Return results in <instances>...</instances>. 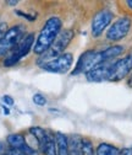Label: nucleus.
I'll return each mask as SVG.
<instances>
[{"instance_id":"1","label":"nucleus","mask_w":132,"mask_h":155,"mask_svg":"<svg viewBox=\"0 0 132 155\" xmlns=\"http://www.w3.org/2000/svg\"><path fill=\"white\" fill-rule=\"evenodd\" d=\"M61 28H63V21L58 16L49 17L45 21L44 26L42 27L38 37H37V41L34 42L33 52L37 55H43L54 43L58 35L61 32Z\"/></svg>"},{"instance_id":"2","label":"nucleus","mask_w":132,"mask_h":155,"mask_svg":"<svg viewBox=\"0 0 132 155\" xmlns=\"http://www.w3.org/2000/svg\"><path fill=\"white\" fill-rule=\"evenodd\" d=\"M72 38H73V31L72 30H70V28L63 30L58 35V37H56L54 43L50 46V48L43 55H41V58L38 59V65H41L43 63H47V62L54 59V58L61 55L64 53V51L66 49V47L72 41Z\"/></svg>"},{"instance_id":"3","label":"nucleus","mask_w":132,"mask_h":155,"mask_svg":"<svg viewBox=\"0 0 132 155\" xmlns=\"http://www.w3.org/2000/svg\"><path fill=\"white\" fill-rule=\"evenodd\" d=\"M25 28L21 25H16L8 30L3 40L0 41V57H4L10 54V52H14L17 48V45H20L23 40Z\"/></svg>"},{"instance_id":"4","label":"nucleus","mask_w":132,"mask_h":155,"mask_svg":"<svg viewBox=\"0 0 132 155\" xmlns=\"http://www.w3.org/2000/svg\"><path fill=\"white\" fill-rule=\"evenodd\" d=\"M29 133L34 137V139L38 143L41 151L44 155H58L55 137H53L49 132H47L41 127H32L29 129Z\"/></svg>"},{"instance_id":"5","label":"nucleus","mask_w":132,"mask_h":155,"mask_svg":"<svg viewBox=\"0 0 132 155\" xmlns=\"http://www.w3.org/2000/svg\"><path fill=\"white\" fill-rule=\"evenodd\" d=\"M34 33H28L23 37L21 43L17 46V48L11 52L5 59H4V67H12L17 64L23 57H26L31 49L34 47Z\"/></svg>"},{"instance_id":"6","label":"nucleus","mask_w":132,"mask_h":155,"mask_svg":"<svg viewBox=\"0 0 132 155\" xmlns=\"http://www.w3.org/2000/svg\"><path fill=\"white\" fill-rule=\"evenodd\" d=\"M99 64H103L100 52L86 51L78 58L77 64H76V67H75V69L72 70L71 75H77V74H82V73L87 74L88 71H91L93 68H96Z\"/></svg>"},{"instance_id":"7","label":"nucleus","mask_w":132,"mask_h":155,"mask_svg":"<svg viewBox=\"0 0 132 155\" xmlns=\"http://www.w3.org/2000/svg\"><path fill=\"white\" fill-rule=\"evenodd\" d=\"M73 64V55L72 53H63L61 55L54 58V59L41 64L39 67L43 70L56 73V74H65L67 73Z\"/></svg>"},{"instance_id":"8","label":"nucleus","mask_w":132,"mask_h":155,"mask_svg":"<svg viewBox=\"0 0 132 155\" xmlns=\"http://www.w3.org/2000/svg\"><path fill=\"white\" fill-rule=\"evenodd\" d=\"M132 71V53L116 61L115 63H111L109 70V81H120Z\"/></svg>"},{"instance_id":"9","label":"nucleus","mask_w":132,"mask_h":155,"mask_svg":"<svg viewBox=\"0 0 132 155\" xmlns=\"http://www.w3.org/2000/svg\"><path fill=\"white\" fill-rule=\"evenodd\" d=\"M131 25H132V21H131V18L127 17V16L118 18V20L108 30L106 38L109 41H112V42L122 40V38H125L127 36V33L130 32Z\"/></svg>"},{"instance_id":"10","label":"nucleus","mask_w":132,"mask_h":155,"mask_svg":"<svg viewBox=\"0 0 132 155\" xmlns=\"http://www.w3.org/2000/svg\"><path fill=\"white\" fill-rule=\"evenodd\" d=\"M112 17H114V14L108 9L100 10L94 15L93 20H92V35H93V37H99L104 32V30L110 25Z\"/></svg>"},{"instance_id":"11","label":"nucleus","mask_w":132,"mask_h":155,"mask_svg":"<svg viewBox=\"0 0 132 155\" xmlns=\"http://www.w3.org/2000/svg\"><path fill=\"white\" fill-rule=\"evenodd\" d=\"M8 144L10 145L11 149H16V150H21L27 155H38L37 150H34L27 142H26V137L21 133H14V134H9L8 135Z\"/></svg>"},{"instance_id":"12","label":"nucleus","mask_w":132,"mask_h":155,"mask_svg":"<svg viewBox=\"0 0 132 155\" xmlns=\"http://www.w3.org/2000/svg\"><path fill=\"white\" fill-rule=\"evenodd\" d=\"M111 63H103L93 68L91 71L86 74V79L91 83H100L104 80H108L109 70H110Z\"/></svg>"},{"instance_id":"13","label":"nucleus","mask_w":132,"mask_h":155,"mask_svg":"<svg viewBox=\"0 0 132 155\" xmlns=\"http://www.w3.org/2000/svg\"><path fill=\"white\" fill-rule=\"evenodd\" d=\"M83 139L78 134H71L69 137V154L70 155H83L82 153Z\"/></svg>"},{"instance_id":"14","label":"nucleus","mask_w":132,"mask_h":155,"mask_svg":"<svg viewBox=\"0 0 132 155\" xmlns=\"http://www.w3.org/2000/svg\"><path fill=\"white\" fill-rule=\"evenodd\" d=\"M55 143L58 155H70L69 154V137L66 134L58 132L55 134Z\"/></svg>"},{"instance_id":"15","label":"nucleus","mask_w":132,"mask_h":155,"mask_svg":"<svg viewBox=\"0 0 132 155\" xmlns=\"http://www.w3.org/2000/svg\"><path fill=\"white\" fill-rule=\"evenodd\" d=\"M124 51H125V48L122 46H111V47L102 51L100 52V55H102L103 63H108L109 61L114 59V58H116L118 55L122 54Z\"/></svg>"},{"instance_id":"16","label":"nucleus","mask_w":132,"mask_h":155,"mask_svg":"<svg viewBox=\"0 0 132 155\" xmlns=\"http://www.w3.org/2000/svg\"><path fill=\"white\" fill-rule=\"evenodd\" d=\"M119 148L111 145L109 143H100L96 150L97 155H120Z\"/></svg>"},{"instance_id":"17","label":"nucleus","mask_w":132,"mask_h":155,"mask_svg":"<svg viewBox=\"0 0 132 155\" xmlns=\"http://www.w3.org/2000/svg\"><path fill=\"white\" fill-rule=\"evenodd\" d=\"M82 153H83V155H97L96 150H94V148H93L92 142L88 140V139H83Z\"/></svg>"},{"instance_id":"18","label":"nucleus","mask_w":132,"mask_h":155,"mask_svg":"<svg viewBox=\"0 0 132 155\" xmlns=\"http://www.w3.org/2000/svg\"><path fill=\"white\" fill-rule=\"evenodd\" d=\"M32 100H33V104L37 105V106L43 107V106L47 105V99L44 97L42 94H34V95H33V97H32Z\"/></svg>"},{"instance_id":"19","label":"nucleus","mask_w":132,"mask_h":155,"mask_svg":"<svg viewBox=\"0 0 132 155\" xmlns=\"http://www.w3.org/2000/svg\"><path fill=\"white\" fill-rule=\"evenodd\" d=\"M16 15L22 16V17L27 18L28 21H34V20H35V17H37V15H35V16H29L28 14H25V12H22V11H20V10H17V11H16Z\"/></svg>"},{"instance_id":"20","label":"nucleus","mask_w":132,"mask_h":155,"mask_svg":"<svg viewBox=\"0 0 132 155\" xmlns=\"http://www.w3.org/2000/svg\"><path fill=\"white\" fill-rule=\"evenodd\" d=\"M8 32V25L5 22L0 24V41L3 40V37L5 36V33Z\"/></svg>"},{"instance_id":"21","label":"nucleus","mask_w":132,"mask_h":155,"mask_svg":"<svg viewBox=\"0 0 132 155\" xmlns=\"http://www.w3.org/2000/svg\"><path fill=\"white\" fill-rule=\"evenodd\" d=\"M3 102L5 105H8V106H12L14 105V99L11 97V96H9V95H4L3 96Z\"/></svg>"},{"instance_id":"22","label":"nucleus","mask_w":132,"mask_h":155,"mask_svg":"<svg viewBox=\"0 0 132 155\" xmlns=\"http://www.w3.org/2000/svg\"><path fill=\"white\" fill-rule=\"evenodd\" d=\"M6 155H27V154H25L23 151H21V150H16V149H9L8 151H6Z\"/></svg>"},{"instance_id":"23","label":"nucleus","mask_w":132,"mask_h":155,"mask_svg":"<svg viewBox=\"0 0 132 155\" xmlns=\"http://www.w3.org/2000/svg\"><path fill=\"white\" fill-rule=\"evenodd\" d=\"M120 155H132V148H125L120 151Z\"/></svg>"},{"instance_id":"24","label":"nucleus","mask_w":132,"mask_h":155,"mask_svg":"<svg viewBox=\"0 0 132 155\" xmlns=\"http://www.w3.org/2000/svg\"><path fill=\"white\" fill-rule=\"evenodd\" d=\"M17 0H8L6 2V4H9V5H11V6H15V5H17Z\"/></svg>"},{"instance_id":"25","label":"nucleus","mask_w":132,"mask_h":155,"mask_svg":"<svg viewBox=\"0 0 132 155\" xmlns=\"http://www.w3.org/2000/svg\"><path fill=\"white\" fill-rule=\"evenodd\" d=\"M3 111H4V114H5V116H9V114H10V110H9L5 105L3 106Z\"/></svg>"},{"instance_id":"26","label":"nucleus","mask_w":132,"mask_h":155,"mask_svg":"<svg viewBox=\"0 0 132 155\" xmlns=\"http://www.w3.org/2000/svg\"><path fill=\"white\" fill-rule=\"evenodd\" d=\"M127 84H128V86H131V87H132V74H131V75H130V78H128Z\"/></svg>"},{"instance_id":"27","label":"nucleus","mask_w":132,"mask_h":155,"mask_svg":"<svg viewBox=\"0 0 132 155\" xmlns=\"http://www.w3.org/2000/svg\"><path fill=\"white\" fill-rule=\"evenodd\" d=\"M126 4H127V6L132 10V0H127V2H126Z\"/></svg>"}]
</instances>
